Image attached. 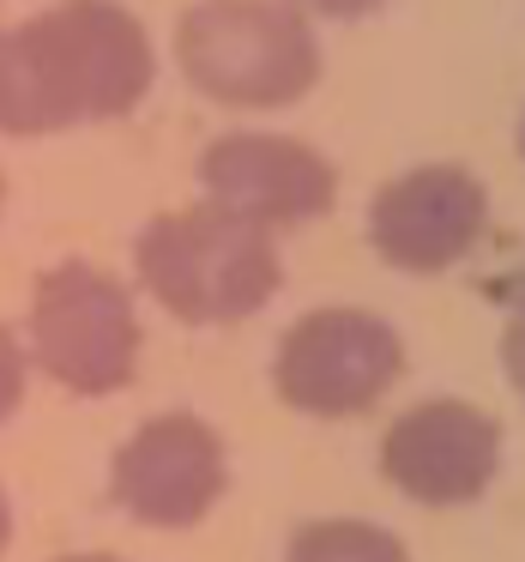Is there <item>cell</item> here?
Masks as SVG:
<instances>
[{"label":"cell","mask_w":525,"mask_h":562,"mask_svg":"<svg viewBox=\"0 0 525 562\" xmlns=\"http://www.w3.org/2000/svg\"><path fill=\"white\" fill-rule=\"evenodd\" d=\"M380 472L423 508H465L501 472V424L471 400H423L387 429Z\"/></svg>","instance_id":"cell-8"},{"label":"cell","mask_w":525,"mask_h":562,"mask_svg":"<svg viewBox=\"0 0 525 562\" xmlns=\"http://www.w3.org/2000/svg\"><path fill=\"white\" fill-rule=\"evenodd\" d=\"M31 357L49 381L85 400H110L139 369V315L134 291L91 260H61L31 291Z\"/></svg>","instance_id":"cell-4"},{"label":"cell","mask_w":525,"mask_h":562,"mask_svg":"<svg viewBox=\"0 0 525 562\" xmlns=\"http://www.w3.org/2000/svg\"><path fill=\"white\" fill-rule=\"evenodd\" d=\"M187 86L230 110H284L320 79V43L284 0H194L175 25Z\"/></svg>","instance_id":"cell-3"},{"label":"cell","mask_w":525,"mask_h":562,"mask_svg":"<svg viewBox=\"0 0 525 562\" xmlns=\"http://www.w3.org/2000/svg\"><path fill=\"white\" fill-rule=\"evenodd\" d=\"M489 188L465 164H416L368 200V243L399 272H447L483 243Z\"/></svg>","instance_id":"cell-7"},{"label":"cell","mask_w":525,"mask_h":562,"mask_svg":"<svg viewBox=\"0 0 525 562\" xmlns=\"http://www.w3.org/2000/svg\"><path fill=\"white\" fill-rule=\"evenodd\" d=\"M0 200H7V182H0Z\"/></svg>","instance_id":"cell-17"},{"label":"cell","mask_w":525,"mask_h":562,"mask_svg":"<svg viewBox=\"0 0 525 562\" xmlns=\"http://www.w3.org/2000/svg\"><path fill=\"white\" fill-rule=\"evenodd\" d=\"M55 562H122V557H110V550H79V557H55Z\"/></svg>","instance_id":"cell-15"},{"label":"cell","mask_w":525,"mask_h":562,"mask_svg":"<svg viewBox=\"0 0 525 562\" xmlns=\"http://www.w3.org/2000/svg\"><path fill=\"white\" fill-rule=\"evenodd\" d=\"M7 544H13V502L0 490V557H7Z\"/></svg>","instance_id":"cell-14"},{"label":"cell","mask_w":525,"mask_h":562,"mask_svg":"<svg viewBox=\"0 0 525 562\" xmlns=\"http://www.w3.org/2000/svg\"><path fill=\"white\" fill-rule=\"evenodd\" d=\"M158 79L151 37L115 0H61L0 25V134H55L139 110Z\"/></svg>","instance_id":"cell-1"},{"label":"cell","mask_w":525,"mask_h":562,"mask_svg":"<svg viewBox=\"0 0 525 562\" xmlns=\"http://www.w3.org/2000/svg\"><path fill=\"white\" fill-rule=\"evenodd\" d=\"M399 375L404 339L368 308H315L272 357V393L303 417H363Z\"/></svg>","instance_id":"cell-5"},{"label":"cell","mask_w":525,"mask_h":562,"mask_svg":"<svg viewBox=\"0 0 525 562\" xmlns=\"http://www.w3.org/2000/svg\"><path fill=\"white\" fill-rule=\"evenodd\" d=\"M134 267H139V284L187 327L248 321L284 284V260L272 231L212 206V200L182 212H158L139 231Z\"/></svg>","instance_id":"cell-2"},{"label":"cell","mask_w":525,"mask_h":562,"mask_svg":"<svg viewBox=\"0 0 525 562\" xmlns=\"http://www.w3.org/2000/svg\"><path fill=\"white\" fill-rule=\"evenodd\" d=\"M501 369H507V381L525 393V308L507 321V333H501Z\"/></svg>","instance_id":"cell-13"},{"label":"cell","mask_w":525,"mask_h":562,"mask_svg":"<svg viewBox=\"0 0 525 562\" xmlns=\"http://www.w3.org/2000/svg\"><path fill=\"white\" fill-rule=\"evenodd\" d=\"M206 200L236 218L278 231V224H308L339 206V170L315 146L290 134H224L199 158Z\"/></svg>","instance_id":"cell-9"},{"label":"cell","mask_w":525,"mask_h":562,"mask_svg":"<svg viewBox=\"0 0 525 562\" xmlns=\"http://www.w3.org/2000/svg\"><path fill=\"white\" fill-rule=\"evenodd\" d=\"M19 400H25V351H19L13 333L0 327V424L19 412Z\"/></svg>","instance_id":"cell-11"},{"label":"cell","mask_w":525,"mask_h":562,"mask_svg":"<svg viewBox=\"0 0 525 562\" xmlns=\"http://www.w3.org/2000/svg\"><path fill=\"white\" fill-rule=\"evenodd\" d=\"M284 7H296L303 19H368L387 0H284Z\"/></svg>","instance_id":"cell-12"},{"label":"cell","mask_w":525,"mask_h":562,"mask_svg":"<svg viewBox=\"0 0 525 562\" xmlns=\"http://www.w3.org/2000/svg\"><path fill=\"white\" fill-rule=\"evenodd\" d=\"M224 490H230V453H224L218 429L194 412H158L115 448L110 465L115 508L134 514L139 526H163V532L199 526L218 508Z\"/></svg>","instance_id":"cell-6"},{"label":"cell","mask_w":525,"mask_h":562,"mask_svg":"<svg viewBox=\"0 0 525 562\" xmlns=\"http://www.w3.org/2000/svg\"><path fill=\"white\" fill-rule=\"evenodd\" d=\"M284 562H411V550L368 520H308L290 538Z\"/></svg>","instance_id":"cell-10"},{"label":"cell","mask_w":525,"mask_h":562,"mask_svg":"<svg viewBox=\"0 0 525 562\" xmlns=\"http://www.w3.org/2000/svg\"><path fill=\"white\" fill-rule=\"evenodd\" d=\"M520 158H525V115H520Z\"/></svg>","instance_id":"cell-16"}]
</instances>
